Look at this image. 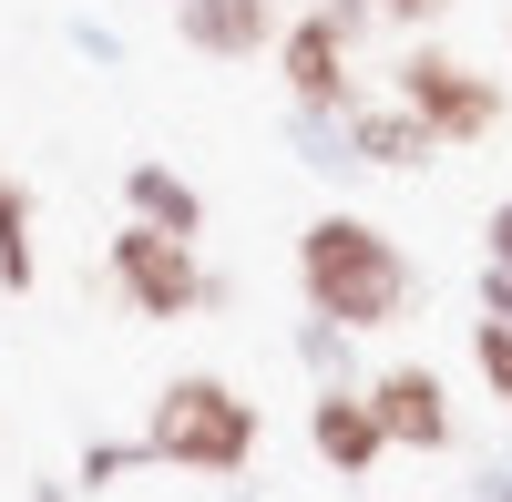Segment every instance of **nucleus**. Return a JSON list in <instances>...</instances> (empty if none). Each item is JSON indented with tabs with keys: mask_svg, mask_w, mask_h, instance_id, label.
<instances>
[{
	"mask_svg": "<svg viewBox=\"0 0 512 502\" xmlns=\"http://www.w3.org/2000/svg\"><path fill=\"white\" fill-rule=\"evenodd\" d=\"M297 298H308V318L328 328H349V339H379V328H400L410 298H420V267L400 257V236L390 226H369V216H318L308 236H297Z\"/></svg>",
	"mask_w": 512,
	"mask_h": 502,
	"instance_id": "obj_1",
	"label": "nucleus"
},
{
	"mask_svg": "<svg viewBox=\"0 0 512 502\" xmlns=\"http://www.w3.org/2000/svg\"><path fill=\"white\" fill-rule=\"evenodd\" d=\"M256 441H267L256 400H246L236 380H216V369H185V380H164L154 410H144V462L195 472V482H236V472L256 462Z\"/></svg>",
	"mask_w": 512,
	"mask_h": 502,
	"instance_id": "obj_2",
	"label": "nucleus"
},
{
	"mask_svg": "<svg viewBox=\"0 0 512 502\" xmlns=\"http://www.w3.org/2000/svg\"><path fill=\"white\" fill-rule=\"evenodd\" d=\"M103 277H113V298L134 318H154V328H175L195 308H226V277L195 257V236H164L144 216H123V236L103 246Z\"/></svg>",
	"mask_w": 512,
	"mask_h": 502,
	"instance_id": "obj_3",
	"label": "nucleus"
},
{
	"mask_svg": "<svg viewBox=\"0 0 512 502\" xmlns=\"http://www.w3.org/2000/svg\"><path fill=\"white\" fill-rule=\"evenodd\" d=\"M390 103H410L441 144H482L492 123H502V82L472 72L461 52H441V41H410V52L390 62Z\"/></svg>",
	"mask_w": 512,
	"mask_h": 502,
	"instance_id": "obj_4",
	"label": "nucleus"
},
{
	"mask_svg": "<svg viewBox=\"0 0 512 502\" xmlns=\"http://www.w3.org/2000/svg\"><path fill=\"white\" fill-rule=\"evenodd\" d=\"M359 21H328V11H297L277 31V82H287V113H349L359 103Z\"/></svg>",
	"mask_w": 512,
	"mask_h": 502,
	"instance_id": "obj_5",
	"label": "nucleus"
},
{
	"mask_svg": "<svg viewBox=\"0 0 512 502\" xmlns=\"http://www.w3.org/2000/svg\"><path fill=\"white\" fill-rule=\"evenodd\" d=\"M369 410H379V431H390V451H451L461 421H451V380L431 359H400V369H379V380H359Z\"/></svg>",
	"mask_w": 512,
	"mask_h": 502,
	"instance_id": "obj_6",
	"label": "nucleus"
},
{
	"mask_svg": "<svg viewBox=\"0 0 512 502\" xmlns=\"http://www.w3.org/2000/svg\"><path fill=\"white\" fill-rule=\"evenodd\" d=\"M308 451H318L338 482H369L379 462H390V431H379V410H369L359 380H328V390L308 400Z\"/></svg>",
	"mask_w": 512,
	"mask_h": 502,
	"instance_id": "obj_7",
	"label": "nucleus"
},
{
	"mask_svg": "<svg viewBox=\"0 0 512 502\" xmlns=\"http://www.w3.org/2000/svg\"><path fill=\"white\" fill-rule=\"evenodd\" d=\"M175 31H185V52H205V62H256V52H277L287 11H277V0H175Z\"/></svg>",
	"mask_w": 512,
	"mask_h": 502,
	"instance_id": "obj_8",
	"label": "nucleus"
},
{
	"mask_svg": "<svg viewBox=\"0 0 512 502\" xmlns=\"http://www.w3.org/2000/svg\"><path fill=\"white\" fill-rule=\"evenodd\" d=\"M349 154L379 164V175H420V164L441 154V134H431L410 103H349Z\"/></svg>",
	"mask_w": 512,
	"mask_h": 502,
	"instance_id": "obj_9",
	"label": "nucleus"
},
{
	"mask_svg": "<svg viewBox=\"0 0 512 502\" xmlns=\"http://www.w3.org/2000/svg\"><path fill=\"white\" fill-rule=\"evenodd\" d=\"M123 216H144V226H164V236H205V195L175 175V164L134 154V164H123Z\"/></svg>",
	"mask_w": 512,
	"mask_h": 502,
	"instance_id": "obj_10",
	"label": "nucleus"
},
{
	"mask_svg": "<svg viewBox=\"0 0 512 502\" xmlns=\"http://www.w3.org/2000/svg\"><path fill=\"white\" fill-rule=\"evenodd\" d=\"M31 277H41V246H31V195H21V175H0V287H11V298H31Z\"/></svg>",
	"mask_w": 512,
	"mask_h": 502,
	"instance_id": "obj_11",
	"label": "nucleus"
},
{
	"mask_svg": "<svg viewBox=\"0 0 512 502\" xmlns=\"http://www.w3.org/2000/svg\"><path fill=\"white\" fill-rule=\"evenodd\" d=\"M472 369H482V390L512 410V328H502V318H482V328H472Z\"/></svg>",
	"mask_w": 512,
	"mask_h": 502,
	"instance_id": "obj_12",
	"label": "nucleus"
},
{
	"mask_svg": "<svg viewBox=\"0 0 512 502\" xmlns=\"http://www.w3.org/2000/svg\"><path fill=\"white\" fill-rule=\"evenodd\" d=\"M349 349H359V339H349V328H328V318L297 328V359L318 369V390H328V380H349Z\"/></svg>",
	"mask_w": 512,
	"mask_h": 502,
	"instance_id": "obj_13",
	"label": "nucleus"
},
{
	"mask_svg": "<svg viewBox=\"0 0 512 502\" xmlns=\"http://www.w3.org/2000/svg\"><path fill=\"white\" fill-rule=\"evenodd\" d=\"M134 462H144V441H93V451H82V492H103V482H123Z\"/></svg>",
	"mask_w": 512,
	"mask_h": 502,
	"instance_id": "obj_14",
	"label": "nucleus"
},
{
	"mask_svg": "<svg viewBox=\"0 0 512 502\" xmlns=\"http://www.w3.org/2000/svg\"><path fill=\"white\" fill-rule=\"evenodd\" d=\"M369 11H379V21H400V31H431L451 0H369Z\"/></svg>",
	"mask_w": 512,
	"mask_h": 502,
	"instance_id": "obj_15",
	"label": "nucleus"
},
{
	"mask_svg": "<svg viewBox=\"0 0 512 502\" xmlns=\"http://www.w3.org/2000/svg\"><path fill=\"white\" fill-rule=\"evenodd\" d=\"M482 257H492V267H512V195L482 216Z\"/></svg>",
	"mask_w": 512,
	"mask_h": 502,
	"instance_id": "obj_16",
	"label": "nucleus"
},
{
	"mask_svg": "<svg viewBox=\"0 0 512 502\" xmlns=\"http://www.w3.org/2000/svg\"><path fill=\"white\" fill-rule=\"evenodd\" d=\"M482 318L512 328V267H492V257H482Z\"/></svg>",
	"mask_w": 512,
	"mask_h": 502,
	"instance_id": "obj_17",
	"label": "nucleus"
},
{
	"mask_svg": "<svg viewBox=\"0 0 512 502\" xmlns=\"http://www.w3.org/2000/svg\"><path fill=\"white\" fill-rule=\"evenodd\" d=\"M472 502H512V451H502V462H482V482H472Z\"/></svg>",
	"mask_w": 512,
	"mask_h": 502,
	"instance_id": "obj_18",
	"label": "nucleus"
},
{
	"mask_svg": "<svg viewBox=\"0 0 512 502\" xmlns=\"http://www.w3.org/2000/svg\"><path fill=\"white\" fill-rule=\"evenodd\" d=\"M297 11H328V21H359V31L379 21V11H369V0H297Z\"/></svg>",
	"mask_w": 512,
	"mask_h": 502,
	"instance_id": "obj_19",
	"label": "nucleus"
},
{
	"mask_svg": "<svg viewBox=\"0 0 512 502\" xmlns=\"http://www.w3.org/2000/svg\"><path fill=\"white\" fill-rule=\"evenodd\" d=\"M31 502H62V482H41V492H31Z\"/></svg>",
	"mask_w": 512,
	"mask_h": 502,
	"instance_id": "obj_20",
	"label": "nucleus"
}]
</instances>
